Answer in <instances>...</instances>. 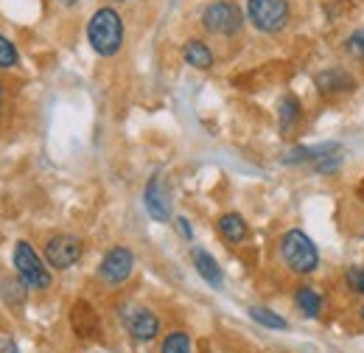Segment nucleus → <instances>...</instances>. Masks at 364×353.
<instances>
[{"instance_id": "7", "label": "nucleus", "mask_w": 364, "mask_h": 353, "mask_svg": "<svg viewBox=\"0 0 364 353\" xmlns=\"http://www.w3.org/2000/svg\"><path fill=\"white\" fill-rule=\"evenodd\" d=\"M135 272V255L129 247L124 244H115L104 253V258L98 261V280L107 283V286H121L132 278Z\"/></svg>"}, {"instance_id": "23", "label": "nucleus", "mask_w": 364, "mask_h": 353, "mask_svg": "<svg viewBox=\"0 0 364 353\" xmlns=\"http://www.w3.org/2000/svg\"><path fill=\"white\" fill-rule=\"evenodd\" d=\"M17 62H20V53L14 43L0 34V68H17Z\"/></svg>"}, {"instance_id": "17", "label": "nucleus", "mask_w": 364, "mask_h": 353, "mask_svg": "<svg viewBox=\"0 0 364 353\" xmlns=\"http://www.w3.org/2000/svg\"><path fill=\"white\" fill-rule=\"evenodd\" d=\"M28 292L31 289L20 278H3V283H0V295H3V303L9 309H20L28 300Z\"/></svg>"}, {"instance_id": "22", "label": "nucleus", "mask_w": 364, "mask_h": 353, "mask_svg": "<svg viewBox=\"0 0 364 353\" xmlns=\"http://www.w3.org/2000/svg\"><path fill=\"white\" fill-rule=\"evenodd\" d=\"M345 53L364 62V28H356V31H350L345 37Z\"/></svg>"}, {"instance_id": "24", "label": "nucleus", "mask_w": 364, "mask_h": 353, "mask_svg": "<svg viewBox=\"0 0 364 353\" xmlns=\"http://www.w3.org/2000/svg\"><path fill=\"white\" fill-rule=\"evenodd\" d=\"M0 353H20L17 342H14V337H11L9 331H0Z\"/></svg>"}, {"instance_id": "20", "label": "nucleus", "mask_w": 364, "mask_h": 353, "mask_svg": "<svg viewBox=\"0 0 364 353\" xmlns=\"http://www.w3.org/2000/svg\"><path fill=\"white\" fill-rule=\"evenodd\" d=\"M317 157V146H291L289 152H283V163L286 166H311Z\"/></svg>"}, {"instance_id": "3", "label": "nucleus", "mask_w": 364, "mask_h": 353, "mask_svg": "<svg viewBox=\"0 0 364 353\" xmlns=\"http://www.w3.org/2000/svg\"><path fill=\"white\" fill-rule=\"evenodd\" d=\"M247 23L261 34H280L291 23V0H247Z\"/></svg>"}, {"instance_id": "21", "label": "nucleus", "mask_w": 364, "mask_h": 353, "mask_svg": "<svg viewBox=\"0 0 364 353\" xmlns=\"http://www.w3.org/2000/svg\"><path fill=\"white\" fill-rule=\"evenodd\" d=\"M342 280H345V286H348L350 295L364 297V266H348L345 275H342Z\"/></svg>"}, {"instance_id": "18", "label": "nucleus", "mask_w": 364, "mask_h": 353, "mask_svg": "<svg viewBox=\"0 0 364 353\" xmlns=\"http://www.w3.org/2000/svg\"><path fill=\"white\" fill-rule=\"evenodd\" d=\"M250 317H252L258 325L269 328V331H286V328H289L286 317L272 309H267V306H252V309H250Z\"/></svg>"}, {"instance_id": "12", "label": "nucleus", "mask_w": 364, "mask_h": 353, "mask_svg": "<svg viewBox=\"0 0 364 353\" xmlns=\"http://www.w3.org/2000/svg\"><path fill=\"white\" fill-rule=\"evenodd\" d=\"M191 261H193V269L199 272V278L210 286V289H222L225 286V272L219 261L205 250V247H193L191 250Z\"/></svg>"}, {"instance_id": "9", "label": "nucleus", "mask_w": 364, "mask_h": 353, "mask_svg": "<svg viewBox=\"0 0 364 353\" xmlns=\"http://www.w3.org/2000/svg\"><path fill=\"white\" fill-rule=\"evenodd\" d=\"M124 325L135 342H154L160 337V317L146 306H127Z\"/></svg>"}, {"instance_id": "4", "label": "nucleus", "mask_w": 364, "mask_h": 353, "mask_svg": "<svg viewBox=\"0 0 364 353\" xmlns=\"http://www.w3.org/2000/svg\"><path fill=\"white\" fill-rule=\"evenodd\" d=\"M199 23L213 37H238L244 28V11L232 0H213L202 9Z\"/></svg>"}, {"instance_id": "10", "label": "nucleus", "mask_w": 364, "mask_h": 353, "mask_svg": "<svg viewBox=\"0 0 364 353\" xmlns=\"http://www.w3.org/2000/svg\"><path fill=\"white\" fill-rule=\"evenodd\" d=\"M143 208L154 221H171V194L163 174H151V179L143 188Z\"/></svg>"}, {"instance_id": "8", "label": "nucleus", "mask_w": 364, "mask_h": 353, "mask_svg": "<svg viewBox=\"0 0 364 353\" xmlns=\"http://www.w3.org/2000/svg\"><path fill=\"white\" fill-rule=\"evenodd\" d=\"M314 88L325 98H339V95H350L353 90L359 88V82H356V76L348 68L331 65V68H322L314 76Z\"/></svg>"}, {"instance_id": "11", "label": "nucleus", "mask_w": 364, "mask_h": 353, "mask_svg": "<svg viewBox=\"0 0 364 353\" xmlns=\"http://www.w3.org/2000/svg\"><path fill=\"white\" fill-rule=\"evenodd\" d=\"M70 328L85 342L101 339V314L95 311L90 300H76L70 306Z\"/></svg>"}, {"instance_id": "19", "label": "nucleus", "mask_w": 364, "mask_h": 353, "mask_svg": "<svg viewBox=\"0 0 364 353\" xmlns=\"http://www.w3.org/2000/svg\"><path fill=\"white\" fill-rule=\"evenodd\" d=\"M193 342H191V334L188 331H168L160 342V353H191Z\"/></svg>"}, {"instance_id": "1", "label": "nucleus", "mask_w": 364, "mask_h": 353, "mask_svg": "<svg viewBox=\"0 0 364 353\" xmlns=\"http://www.w3.org/2000/svg\"><path fill=\"white\" fill-rule=\"evenodd\" d=\"M277 253H280V261L283 266L297 275V278H309L319 269V250L314 244V238L300 230V227H291L280 236L277 241Z\"/></svg>"}, {"instance_id": "25", "label": "nucleus", "mask_w": 364, "mask_h": 353, "mask_svg": "<svg viewBox=\"0 0 364 353\" xmlns=\"http://www.w3.org/2000/svg\"><path fill=\"white\" fill-rule=\"evenodd\" d=\"M177 230H180V236L182 238H188V241H191V238H193V230H191V221L185 219V216H177Z\"/></svg>"}, {"instance_id": "2", "label": "nucleus", "mask_w": 364, "mask_h": 353, "mask_svg": "<svg viewBox=\"0 0 364 353\" xmlns=\"http://www.w3.org/2000/svg\"><path fill=\"white\" fill-rule=\"evenodd\" d=\"M124 40H127L124 17H121L112 6L95 9L90 23H87V43H90L92 51H95L98 56L109 59V56H115V53L124 48Z\"/></svg>"}, {"instance_id": "29", "label": "nucleus", "mask_w": 364, "mask_h": 353, "mask_svg": "<svg viewBox=\"0 0 364 353\" xmlns=\"http://www.w3.org/2000/svg\"><path fill=\"white\" fill-rule=\"evenodd\" d=\"M0 107H3V88H0Z\"/></svg>"}, {"instance_id": "6", "label": "nucleus", "mask_w": 364, "mask_h": 353, "mask_svg": "<svg viewBox=\"0 0 364 353\" xmlns=\"http://www.w3.org/2000/svg\"><path fill=\"white\" fill-rule=\"evenodd\" d=\"M43 255L50 269L56 272H65L70 266H76L85 255V241L73 233H53L48 236L46 247H43Z\"/></svg>"}, {"instance_id": "26", "label": "nucleus", "mask_w": 364, "mask_h": 353, "mask_svg": "<svg viewBox=\"0 0 364 353\" xmlns=\"http://www.w3.org/2000/svg\"><path fill=\"white\" fill-rule=\"evenodd\" d=\"M356 194H359V199L364 202V176H362V182H359V188H356Z\"/></svg>"}, {"instance_id": "27", "label": "nucleus", "mask_w": 364, "mask_h": 353, "mask_svg": "<svg viewBox=\"0 0 364 353\" xmlns=\"http://www.w3.org/2000/svg\"><path fill=\"white\" fill-rule=\"evenodd\" d=\"M59 3H62V6H68V9H70V6H76V3H79V0H59Z\"/></svg>"}, {"instance_id": "30", "label": "nucleus", "mask_w": 364, "mask_h": 353, "mask_svg": "<svg viewBox=\"0 0 364 353\" xmlns=\"http://www.w3.org/2000/svg\"><path fill=\"white\" fill-rule=\"evenodd\" d=\"M121 3H124V0H121Z\"/></svg>"}, {"instance_id": "15", "label": "nucleus", "mask_w": 364, "mask_h": 353, "mask_svg": "<svg viewBox=\"0 0 364 353\" xmlns=\"http://www.w3.org/2000/svg\"><path fill=\"white\" fill-rule=\"evenodd\" d=\"M294 306H297V311L306 320H317L319 314H322V306H325V297L319 295V289L303 283V286L294 289Z\"/></svg>"}, {"instance_id": "13", "label": "nucleus", "mask_w": 364, "mask_h": 353, "mask_svg": "<svg viewBox=\"0 0 364 353\" xmlns=\"http://www.w3.org/2000/svg\"><path fill=\"white\" fill-rule=\"evenodd\" d=\"M303 124V101L294 93H286L277 101V130L280 135H291Z\"/></svg>"}, {"instance_id": "28", "label": "nucleus", "mask_w": 364, "mask_h": 353, "mask_svg": "<svg viewBox=\"0 0 364 353\" xmlns=\"http://www.w3.org/2000/svg\"><path fill=\"white\" fill-rule=\"evenodd\" d=\"M359 317H362V320H364V303H362V309H359Z\"/></svg>"}, {"instance_id": "16", "label": "nucleus", "mask_w": 364, "mask_h": 353, "mask_svg": "<svg viewBox=\"0 0 364 353\" xmlns=\"http://www.w3.org/2000/svg\"><path fill=\"white\" fill-rule=\"evenodd\" d=\"M182 59L188 62V68H196V70H210L213 68V51L210 45L202 43V40H188L182 45Z\"/></svg>"}, {"instance_id": "14", "label": "nucleus", "mask_w": 364, "mask_h": 353, "mask_svg": "<svg viewBox=\"0 0 364 353\" xmlns=\"http://www.w3.org/2000/svg\"><path fill=\"white\" fill-rule=\"evenodd\" d=\"M216 230H219V236L228 241V244H244L247 238H250V224L247 219L241 216V214H235V211H230V214H222L219 219H216Z\"/></svg>"}, {"instance_id": "5", "label": "nucleus", "mask_w": 364, "mask_h": 353, "mask_svg": "<svg viewBox=\"0 0 364 353\" xmlns=\"http://www.w3.org/2000/svg\"><path fill=\"white\" fill-rule=\"evenodd\" d=\"M14 269H17V278L31 289V292H46L50 286V266L46 258L37 255V250L28 244V241H17L14 244Z\"/></svg>"}]
</instances>
